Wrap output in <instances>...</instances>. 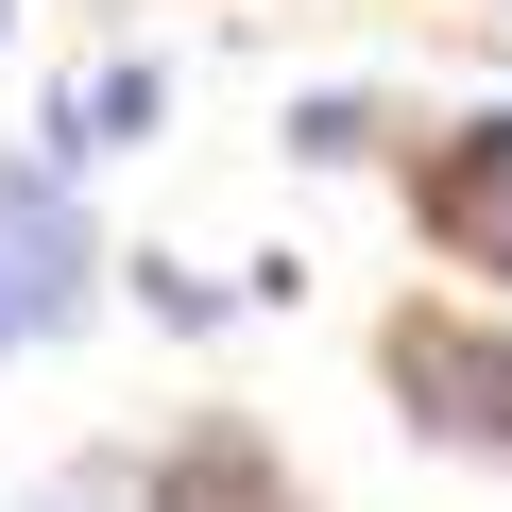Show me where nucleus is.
<instances>
[{
	"label": "nucleus",
	"instance_id": "nucleus-1",
	"mask_svg": "<svg viewBox=\"0 0 512 512\" xmlns=\"http://www.w3.org/2000/svg\"><path fill=\"white\" fill-rule=\"evenodd\" d=\"M393 393H410V427H444L461 461H512V342H495V325L410 308V325H393Z\"/></svg>",
	"mask_w": 512,
	"mask_h": 512
},
{
	"label": "nucleus",
	"instance_id": "nucleus-2",
	"mask_svg": "<svg viewBox=\"0 0 512 512\" xmlns=\"http://www.w3.org/2000/svg\"><path fill=\"white\" fill-rule=\"evenodd\" d=\"M410 222L478 274H512V120H461L444 154H410Z\"/></svg>",
	"mask_w": 512,
	"mask_h": 512
},
{
	"label": "nucleus",
	"instance_id": "nucleus-3",
	"mask_svg": "<svg viewBox=\"0 0 512 512\" xmlns=\"http://www.w3.org/2000/svg\"><path fill=\"white\" fill-rule=\"evenodd\" d=\"M0 308H18V325H69V308H86V222H69V171H0Z\"/></svg>",
	"mask_w": 512,
	"mask_h": 512
},
{
	"label": "nucleus",
	"instance_id": "nucleus-4",
	"mask_svg": "<svg viewBox=\"0 0 512 512\" xmlns=\"http://www.w3.org/2000/svg\"><path fill=\"white\" fill-rule=\"evenodd\" d=\"M154 512H291V495H274V461H256L239 427H205L188 461H154Z\"/></svg>",
	"mask_w": 512,
	"mask_h": 512
},
{
	"label": "nucleus",
	"instance_id": "nucleus-5",
	"mask_svg": "<svg viewBox=\"0 0 512 512\" xmlns=\"http://www.w3.org/2000/svg\"><path fill=\"white\" fill-rule=\"evenodd\" d=\"M154 103H171L154 69H86V86H69V120H52V171H69V154H120V137H154Z\"/></svg>",
	"mask_w": 512,
	"mask_h": 512
},
{
	"label": "nucleus",
	"instance_id": "nucleus-6",
	"mask_svg": "<svg viewBox=\"0 0 512 512\" xmlns=\"http://www.w3.org/2000/svg\"><path fill=\"white\" fill-rule=\"evenodd\" d=\"M0 325H18V308H0Z\"/></svg>",
	"mask_w": 512,
	"mask_h": 512
}]
</instances>
